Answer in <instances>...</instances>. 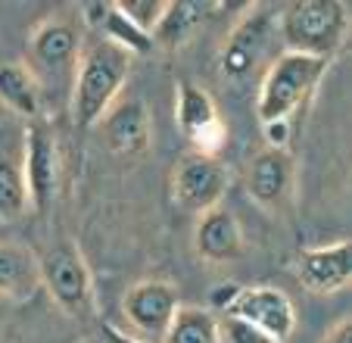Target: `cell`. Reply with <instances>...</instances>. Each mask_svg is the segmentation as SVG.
<instances>
[{
    "mask_svg": "<svg viewBox=\"0 0 352 343\" xmlns=\"http://www.w3.org/2000/svg\"><path fill=\"white\" fill-rule=\"evenodd\" d=\"M119 10L140 28V32L150 34L156 28V22H160L166 3H162V0H119Z\"/></svg>",
    "mask_w": 352,
    "mask_h": 343,
    "instance_id": "cell-22",
    "label": "cell"
},
{
    "mask_svg": "<svg viewBox=\"0 0 352 343\" xmlns=\"http://www.w3.org/2000/svg\"><path fill=\"white\" fill-rule=\"evenodd\" d=\"M175 119H178L181 134L199 147L197 153H209V156H212V150L221 144V138H225V128H221L215 100L209 97L206 87L193 85V81H181L178 85Z\"/></svg>",
    "mask_w": 352,
    "mask_h": 343,
    "instance_id": "cell-11",
    "label": "cell"
},
{
    "mask_svg": "<svg viewBox=\"0 0 352 343\" xmlns=\"http://www.w3.org/2000/svg\"><path fill=\"white\" fill-rule=\"evenodd\" d=\"M219 328H221V340H228V343H278L274 337L253 328V324L243 322V318L225 315V322H219Z\"/></svg>",
    "mask_w": 352,
    "mask_h": 343,
    "instance_id": "cell-23",
    "label": "cell"
},
{
    "mask_svg": "<svg viewBox=\"0 0 352 343\" xmlns=\"http://www.w3.org/2000/svg\"><path fill=\"white\" fill-rule=\"evenodd\" d=\"M349 32V7L340 0H299L280 16V38L290 53L331 60Z\"/></svg>",
    "mask_w": 352,
    "mask_h": 343,
    "instance_id": "cell-2",
    "label": "cell"
},
{
    "mask_svg": "<svg viewBox=\"0 0 352 343\" xmlns=\"http://www.w3.org/2000/svg\"><path fill=\"white\" fill-rule=\"evenodd\" d=\"M85 22L91 28H97V32L103 34V41L122 47L128 56H131V53L146 56V53L156 50L153 38H150L146 32H140V28L119 10V3H113V0H103V3H85Z\"/></svg>",
    "mask_w": 352,
    "mask_h": 343,
    "instance_id": "cell-16",
    "label": "cell"
},
{
    "mask_svg": "<svg viewBox=\"0 0 352 343\" xmlns=\"http://www.w3.org/2000/svg\"><path fill=\"white\" fill-rule=\"evenodd\" d=\"M272 32H274V10L272 7L250 10V16L240 19L225 41V50H221V72H225V79L231 81L250 79V72H256L262 53H265Z\"/></svg>",
    "mask_w": 352,
    "mask_h": 343,
    "instance_id": "cell-9",
    "label": "cell"
},
{
    "mask_svg": "<svg viewBox=\"0 0 352 343\" xmlns=\"http://www.w3.org/2000/svg\"><path fill=\"white\" fill-rule=\"evenodd\" d=\"M41 81L34 79V72L22 63H7L0 66V103L13 110L16 116L25 119H38L41 112Z\"/></svg>",
    "mask_w": 352,
    "mask_h": 343,
    "instance_id": "cell-18",
    "label": "cell"
},
{
    "mask_svg": "<svg viewBox=\"0 0 352 343\" xmlns=\"http://www.w3.org/2000/svg\"><path fill=\"white\" fill-rule=\"evenodd\" d=\"M25 191L28 206L38 216L50 212L60 185V156H56V138L44 119H32L25 128Z\"/></svg>",
    "mask_w": 352,
    "mask_h": 343,
    "instance_id": "cell-5",
    "label": "cell"
},
{
    "mask_svg": "<svg viewBox=\"0 0 352 343\" xmlns=\"http://www.w3.org/2000/svg\"><path fill=\"white\" fill-rule=\"evenodd\" d=\"M209 10H215L212 3L172 0V3H166L156 28L150 32V38H153V44L160 47V50H175V47H181L184 41L193 38V32L199 28V22H203V16H206Z\"/></svg>",
    "mask_w": 352,
    "mask_h": 343,
    "instance_id": "cell-17",
    "label": "cell"
},
{
    "mask_svg": "<svg viewBox=\"0 0 352 343\" xmlns=\"http://www.w3.org/2000/svg\"><path fill=\"white\" fill-rule=\"evenodd\" d=\"M331 60H318V56H306V53H290L284 50L278 60L272 63V69L265 72L259 91V122H287L293 110H299V103L318 87V81L324 79Z\"/></svg>",
    "mask_w": 352,
    "mask_h": 343,
    "instance_id": "cell-3",
    "label": "cell"
},
{
    "mask_svg": "<svg viewBox=\"0 0 352 343\" xmlns=\"http://www.w3.org/2000/svg\"><path fill=\"white\" fill-rule=\"evenodd\" d=\"M237 291H240V284H219V287L209 291V306H212L215 312H228V306L234 303Z\"/></svg>",
    "mask_w": 352,
    "mask_h": 343,
    "instance_id": "cell-24",
    "label": "cell"
},
{
    "mask_svg": "<svg viewBox=\"0 0 352 343\" xmlns=\"http://www.w3.org/2000/svg\"><path fill=\"white\" fill-rule=\"evenodd\" d=\"M32 56L47 72H66L81 56V38L75 25L63 19H47L32 32Z\"/></svg>",
    "mask_w": 352,
    "mask_h": 343,
    "instance_id": "cell-15",
    "label": "cell"
},
{
    "mask_svg": "<svg viewBox=\"0 0 352 343\" xmlns=\"http://www.w3.org/2000/svg\"><path fill=\"white\" fill-rule=\"evenodd\" d=\"M262 132H265L268 147H278V150H284L287 141H290V125H287V122H265Z\"/></svg>",
    "mask_w": 352,
    "mask_h": 343,
    "instance_id": "cell-25",
    "label": "cell"
},
{
    "mask_svg": "<svg viewBox=\"0 0 352 343\" xmlns=\"http://www.w3.org/2000/svg\"><path fill=\"white\" fill-rule=\"evenodd\" d=\"M321 343H352V322L349 318H340V322L327 331V337Z\"/></svg>",
    "mask_w": 352,
    "mask_h": 343,
    "instance_id": "cell-26",
    "label": "cell"
},
{
    "mask_svg": "<svg viewBox=\"0 0 352 343\" xmlns=\"http://www.w3.org/2000/svg\"><path fill=\"white\" fill-rule=\"evenodd\" d=\"M193 244L197 253L206 262L225 265L243 256V228H240L237 216L225 206H212V209L199 212L197 231H193Z\"/></svg>",
    "mask_w": 352,
    "mask_h": 343,
    "instance_id": "cell-13",
    "label": "cell"
},
{
    "mask_svg": "<svg viewBox=\"0 0 352 343\" xmlns=\"http://www.w3.org/2000/svg\"><path fill=\"white\" fill-rule=\"evenodd\" d=\"M28 209L25 175L16 159L0 153V222H19Z\"/></svg>",
    "mask_w": 352,
    "mask_h": 343,
    "instance_id": "cell-21",
    "label": "cell"
},
{
    "mask_svg": "<svg viewBox=\"0 0 352 343\" xmlns=\"http://www.w3.org/2000/svg\"><path fill=\"white\" fill-rule=\"evenodd\" d=\"M228 187L225 165L209 153H187L172 169V197L178 206L193 212H206L221 206Z\"/></svg>",
    "mask_w": 352,
    "mask_h": 343,
    "instance_id": "cell-6",
    "label": "cell"
},
{
    "mask_svg": "<svg viewBox=\"0 0 352 343\" xmlns=\"http://www.w3.org/2000/svg\"><path fill=\"white\" fill-rule=\"evenodd\" d=\"M103 340L107 343H146V340H138V337L125 334V331L113 328V324H103Z\"/></svg>",
    "mask_w": 352,
    "mask_h": 343,
    "instance_id": "cell-27",
    "label": "cell"
},
{
    "mask_svg": "<svg viewBox=\"0 0 352 343\" xmlns=\"http://www.w3.org/2000/svg\"><path fill=\"white\" fill-rule=\"evenodd\" d=\"M38 271L54 303L69 315H87L94 306V278L75 244H56L38 259Z\"/></svg>",
    "mask_w": 352,
    "mask_h": 343,
    "instance_id": "cell-4",
    "label": "cell"
},
{
    "mask_svg": "<svg viewBox=\"0 0 352 343\" xmlns=\"http://www.w3.org/2000/svg\"><path fill=\"white\" fill-rule=\"evenodd\" d=\"M178 309H181L178 291L168 281H153V278L134 284L131 291L125 293V300H122V312H125L128 328L146 343L162 340V334L168 331Z\"/></svg>",
    "mask_w": 352,
    "mask_h": 343,
    "instance_id": "cell-7",
    "label": "cell"
},
{
    "mask_svg": "<svg viewBox=\"0 0 352 343\" xmlns=\"http://www.w3.org/2000/svg\"><path fill=\"white\" fill-rule=\"evenodd\" d=\"M296 278L312 293H340L352 281V247L337 240L327 247H312L296 256Z\"/></svg>",
    "mask_w": 352,
    "mask_h": 343,
    "instance_id": "cell-10",
    "label": "cell"
},
{
    "mask_svg": "<svg viewBox=\"0 0 352 343\" xmlns=\"http://www.w3.org/2000/svg\"><path fill=\"white\" fill-rule=\"evenodd\" d=\"M128 69H131V56L122 47L109 44V41H97L78 56V79H75V97L72 112L75 125L91 128L109 112L113 100L128 81Z\"/></svg>",
    "mask_w": 352,
    "mask_h": 343,
    "instance_id": "cell-1",
    "label": "cell"
},
{
    "mask_svg": "<svg viewBox=\"0 0 352 343\" xmlns=\"http://www.w3.org/2000/svg\"><path fill=\"white\" fill-rule=\"evenodd\" d=\"M41 281L38 259L19 244H0V297H25Z\"/></svg>",
    "mask_w": 352,
    "mask_h": 343,
    "instance_id": "cell-19",
    "label": "cell"
},
{
    "mask_svg": "<svg viewBox=\"0 0 352 343\" xmlns=\"http://www.w3.org/2000/svg\"><path fill=\"white\" fill-rule=\"evenodd\" d=\"M160 343H225V340H221L219 318L209 309L181 306Z\"/></svg>",
    "mask_w": 352,
    "mask_h": 343,
    "instance_id": "cell-20",
    "label": "cell"
},
{
    "mask_svg": "<svg viewBox=\"0 0 352 343\" xmlns=\"http://www.w3.org/2000/svg\"><path fill=\"white\" fill-rule=\"evenodd\" d=\"M250 197L262 206V209H280L290 200L293 191V159L287 150L278 147H265L253 156L250 163Z\"/></svg>",
    "mask_w": 352,
    "mask_h": 343,
    "instance_id": "cell-12",
    "label": "cell"
},
{
    "mask_svg": "<svg viewBox=\"0 0 352 343\" xmlns=\"http://www.w3.org/2000/svg\"><path fill=\"white\" fill-rule=\"evenodd\" d=\"M225 315L243 318L253 328L274 337L278 343H287L296 331V309H293L290 297L278 287H240Z\"/></svg>",
    "mask_w": 352,
    "mask_h": 343,
    "instance_id": "cell-8",
    "label": "cell"
},
{
    "mask_svg": "<svg viewBox=\"0 0 352 343\" xmlns=\"http://www.w3.org/2000/svg\"><path fill=\"white\" fill-rule=\"evenodd\" d=\"M103 138L122 156H140L150 147V112L138 97L122 100L103 119Z\"/></svg>",
    "mask_w": 352,
    "mask_h": 343,
    "instance_id": "cell-14",
    "label": "cell"
}]
</instances>
